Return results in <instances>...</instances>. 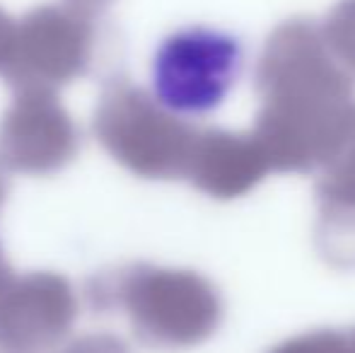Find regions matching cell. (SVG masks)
<instances>
[{"label":"cell","mask_w":355,"mask_h":353,"mask_svg":"<svg viewBox=\"0 0 355 353\" xmlns=\"http://www.w3.org/2000/svg\"><path fill=\"white\" fill-rule=\"evenodd\" d=\"M10 273H12V266L8 264V259H5V255H3V247H0V283H3Z\"/></svg>","instance_id":"15"},{"label":"cell","mask_w":355,"mask_h":353,"mask_svg":"<svg viewBox=\"0 0 355 353\" xmlns=\"http://www.w3.org/2000/svg\"><path fill=\"white\" fill-rule=\"evenodd\" d=\"M242 73V44L211 27L179 29L153 61L155 97L174 114H208L223 104Z\"/></svg>","instance_id":"5"},{"label":"cell","mask_w":355,"mask_h":353,"mask_svg":"<svg viewBox=\"0 0 355 353\" xmlns=\"http://www.w3.org/2000/svg\"><path fill=\"white\" fill-rule=\"evenodd\" d=\"M319 29L334 58L355 80V0H341L334 5Z\"/></svg>","instance_id":"10"},{"label":"cell","mask_w":355,"mask_h":353,"mask_svg":"<svg viewBox=\"0 0 355 353\" xmlns=\"http://www.w3.org/2000/svg\"><path fill=\"white\" fill-rule=\"evenodd\" d=\"M94 136L128 172L143 179H184L198 128L128 80L104 87L94 109Z\"/></svg>","instance_id":"3"},{"label":"cell","mask_w":355,"mask_h":353,"mask_svg":"<svg viewBox=\"0 0 355 353\" xmlns=\"http://www.w3.org/2000/svg\"><path fill=\"white\" fill-rule=\"evenodd\" d=\"M78 293L56 271L10 273L0 283V351L51 353L78 320Z\"/></svg>","instance_id":"6"},{"label":"cell","mask_w":355,"mask_h":353,"mask_svg":"<svg viewBox=\"0 0 355 353\" xmlns=\"http://www.w3.org/2000/svg\"><path fill=\"white\" fill-rule=\"evenodd\" d=\"M351 346H353V353H355V329L351 332Z\"/></svg>","instance_id":"17"},{"label":"cell","mask_w":355,"mask_h":353,"mask_svg":"<svg viewBox=\"0 0 355 353\" xmlns=\"http://www.w3.org/2000/svg\"><path fill=\"white\" fill-rule=\"evenodd\" d=\"M12 22L8 15L0 10V68H3V61H5V51H8V42H10V32H12Z\"/></svg>","instance_id":"14"},{"label":"cell","mask_w":355,"mask_h":353,"mask_svg":"<svg viewBox=\"0 0 355 353\" xmlns=\"http://www.w3.org/2000/svg\"><path fill=\"white\" fill-rule=\"evenodd\" d=\"M58 353H131V349L119 336L107 334V332H97V334L78 336V339H73Z\"/></svg>","instance_id":"12"},{"label":"cell","mask_w":355,"mask_h":353,"mask_svg":"<svg viewBox=\"0 0 355 353\" xmlns=\"http://www.w3.org/2000/svg\"><path fill=\"white\" fill-rule=\"evenodd\" d=\"M268 353H353L351 332L314 329L283 341Z\"/></svg>","instance_id":"11"},{"label":"cell","mask_w":355,"mask_h":353,"mask_svg":"<svg viewBox=\"0 0 355 353\" xmlns=\"http://www.w3.org/2000/svg\"><path fill=\"white\" fill-rule=\"evenodd\" d=\"M114 0H66L68 8L78 10V12L87 15V17H97L102 10H107Z\"/></svg>","instance_id":"13"},{"label":"cell","mask_w":355,"mask_h":353,"mask_svg":"<svg viewBox=\"0 0 355 353\" xmlns=\"http://www.w3.org/2000/svg\"><path fill=\"white\" fill-rule=\"evenodd\" d=\"M257 138L268 170L317 172L355 121V80L329 51L314 19L295 17L268 34L257 63Z\"/></svg>","instance_id":"1"},{"label":"cell","mask_w":355,"mask_h":353,"mask_svg":"<svg viewBox=\"0 0 355 353\" xmlns=\"http://www.w3.org/2000/svg\"><path fill=\"white\" fill-rule=\"evenodd\" d=\"M97 51L94 17L63 5H42L15 19L0 76L15 89H51L83 78Z\"/></svg>","instance_id":"4"},{"label":"cell","mask_w":355,"mask_h":353,"mask_svg":"<svg viewBox=\"0 0 355 353\" xmlns=\"http://www.w3.org/2000/svg\"><path fill=\"white\" fill-rule=\"evenodd\" d=\"M80 148V131L56 92L15 89L0 119V170L19 175H53Z\"/></svg>","instance_id":"7"},{"label":"cell","mask_w":355,"mask_h":353,"mask_svg":"<svg viewBox=\"0 0 355 353\" xmlns=\"http://www.w3.org/2000/svg\"><path fill=\"white\" fill-rule=\"evenodd\" d=\"M266 172H271L268 162L252 133L208 128L193 141L184 179L208 196L230 201L252 191Z\"/></svg>","instance_id":"9"},{"label":"cell","mask_w":355,"mask_h":353,"mask_svg":"<svg viewBox=\"0 0 355 353\" xmlns=\"http://www.w3.org/2000/svg\"><path fill=\"white\" fill-rule=\"evenodd\" d=\"M317 172L314 245L329 266L355 271V121Z\"/></svg>","instance_id":"8"},{"label":"cell","mask_w":355,"mask_h":353,"mask_svg":"<svg viewBox=\"0 0 355 353\" xmlns=\"http://www.w3.org/2000/svg\"><path fill=\"white\" fill-rule=\"evenodd\" d=\"M87 295L97 310H123L136 339L150 349H193L223 322L220 291L189 268L133 264L97 276Z\"/></svg>","instance_id":"2"},{"label":"cell","mask_w":355,"mask_h":353,"mask_svg":"<svg viewBox=\"0 0 355 353\" xmlns=\"http://www.w3.org/2000/svg\"><path fill=\"white\" fill-rule=\"evenodd\" d=\"M5 193H8V187H5V179L0 175V206H3V201H5Z\"/></svg>","instance_id":"16"}]
</instances>
